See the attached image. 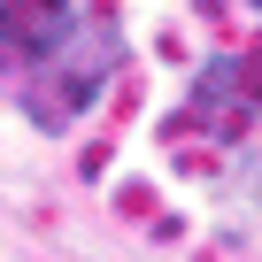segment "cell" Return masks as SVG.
<instances>
[{
	"mask_svg": "<svg viewBox=\"0 0 262 262\" xmlns=\"http://www.w3.org/2000/svg\"><path fill=\"white\" fill-rule=\"evenodd\" d=\"M116 54L123 39L100 0H0V85L47 131L77 123L100 100Z\"/></svg>",
	"mask_w": 262,
	"mask_h": 262,
	"instance_id": "6da1fadb",
	"label": "cell"
},
{
	"mask_svg": "<svg viewBox=\"0 0 262 262\" xmlns=\"http://www.w3.org/2000/svg\"><path fill=\"white\" fill-rule=\"evenodd\" d=\"M254 8H262V0H254Z\"/></svg>",
	"mask_w": 262,
	"mask_h": 262,
	"instance_id": "7a4b0ae2",
	"label": "cell"
}]
</instances>
